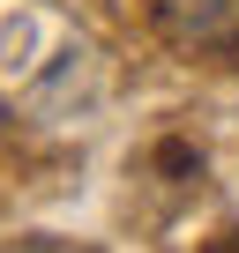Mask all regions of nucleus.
I'll list each match as a JSON object with an SVG mask.
<instances>
[{
  "instance_id": "nucleus-1",
  "label": "nucleus",
  "mask_w": 239,
  "mask_h": 253,
  "mask_svg": "<svg viewBox=\"0 0 239 253\" xmlns=\"http://www.w3.org/2000/svg\"><path fill=\"white\" fill-rule=\"evenodd\" d=\"M150 15L179 52L239 60V0H150Z\"/></svg>"
}]
</instances>
